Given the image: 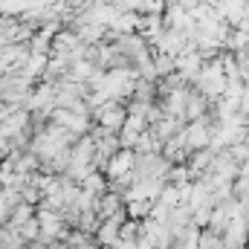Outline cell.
Wrapping results in <instances>:
<instances>
[{"mask_svg":"<svg viewBox=\"0 0 249 249\" xmlns=\"http://www.w3.org/2000/svg\"><path fill=\"white\" fill-rule=\"evenodd\" d=\"M130 165H133V154H130V151H119V154H113V157L107 160V174L116 177V180H122Z\"/></svg>","mask_w":249,"mask_h":249,"instance_id":"1","label":"cell"},{"mask_svg":"<svg viewBox=\"0 0 249 249\" xmlns=\"http://www.w3.org/2000/svg\"><path fill=\"white\" fill-rule=\"evenodd\" d=\"M38 223H41V235L44 238H55L61 232V217L53 214V212H41L38 214Z\"/></svg>","mask_w":249,"mask_h":249,"instance_id":"2","label":"cell"},{"mask_svg":"<svg viewBox=\"0 0 249 249\" xmlns=\"http://www.w3.org/2000/svg\"><path fill=\"white\" fill-rule=\"evenodd\" d=\"M81 188H87V191H93L96 197H102L105 191H107V183H105V177L102 174H96V171H90L84 180H81Z\"/></svg>","mask_w":249,"mask_h":249,"instance_id":"3","label":"cell"},{"mask_svg":"<svg viewBox=\"0 0 249 249\" xmlns=\"http://www.w3.org/2000/svg\"><path fill=\"white\" fill-rule=\"evenodd\" d=\"M20 235H23L26 241H35V238L41 235V223H38V217H35V220L29 217V220H26V223L20 226Z\"/></svg>","mask_w":249,"mask_h":249,"instance_id":"4","label":"cell"},{"mask_svg":"<svg viewBox=\"0 0 249 249\" xmlns=\"http://www.w3.org/2000/svg\"><path fill=\"white\" fill-rule=\"evenodd\" d=\"M44 55H35V61H29L26 64V75H35V72H41V67H44Z\"/></svg>","mask_w":249,"mask_h":249,"instance_id":"5","label":"cell"}]
</instances>
